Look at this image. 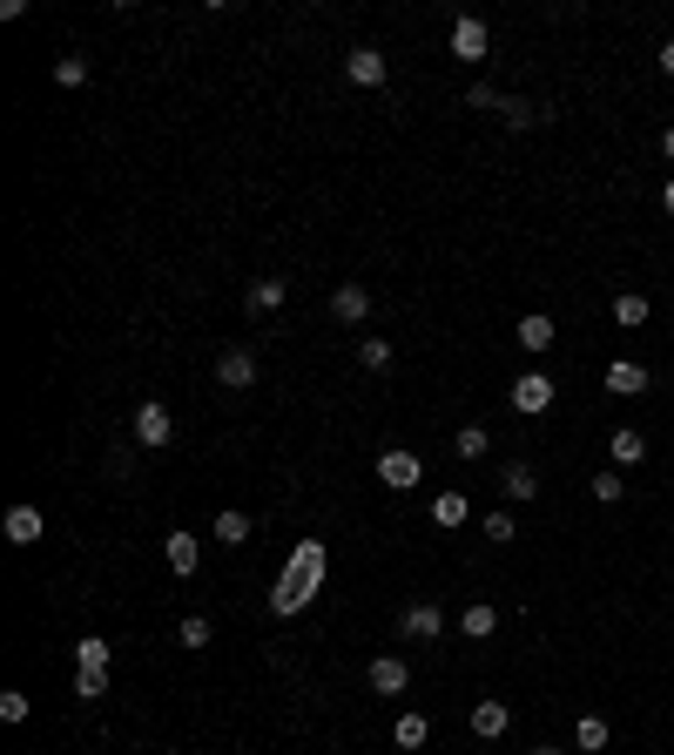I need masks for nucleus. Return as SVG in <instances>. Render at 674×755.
I'll list each match as a JSON object with an SVG mask.
<instances>
[{
	"label": "nucleus",
	"instance_id": "obj_29",
	"mask_svg": "<svg viewBox=\"0 0 674 755\" xmlns=\"http://www.w3.org/2000/svg\"><path fill=\"white\" fill-rule=\"evenodd\" d=\"M479 527H486V540H492V547H506V540H520V520H513V513H486Z\"/></svg>",
	"mask_w": 674,
	"mask_h": 755
},
{
	"label": "nucleus",
	"instance_id": "obj_18",
	"mask_svg": "<svg viewBox=\"0 0 674 755\" xmlns=\"http://www.w3.org/2000/svg\"><path fill=\"white\" fill-rule=\"evenodd\" d=\"M162 553H168V567H176V573H196V567H203V540H196L190 527L168 533V547H162Z\"/></svg>",
	"mask_w": 674,
	"mask_h": 755
},
{
	"label": "nucleus",
	"instance_id": "obj_34",
	"mask_svg": "<svg viewBox=\"0 0 674 755\" xmlns=\"http://www.w3.org/2000/svg\"><path fill=\"white\" fill-rule=\"evenodd\" d=\"M74 695H81V702H102V695H109V675H74Z\"/></svg>",
	"mask_w": 674,
	"mask_h": 755
},
{
	"label": "nucleus",
	"instance_id": "obj_8",
	"mask_svg": "<svg viewBox=\"0 0 674 755\" xmlns=\"http://www.w3.org/2000/svg\"><path fill=\"white\" fill-rule=\"evenodd\" d=\"M641 459H647V432L614 426V432H607V466H614V472H627V466H641Z\"/></svg>",
	"mask_w": 674,
	"mask_h": 755
},
{
	"label": "nucleus",
	"instance_id": "obj_11",
	"mask_svg": "<svg viewBox=\"0 0 674 755\" xmlns=\"http://www.w3.org/2000/svg\"><path fill=\"white\" fill-rule=\"evenodd\" d=\"M330 317H337V324H365V317H371V290H365V284H337V290H330Z\"/></svg>",
	"mask_w": 674,
	"mask_h": 755
},
{
	"label": "nucleus",
	"instance_id": "obj_36",
	"mask_svg": "<svg viewBox=\"0 0 674 755\" xmlns=\"http://www.w3.org/2000/svg\"><path fill=\"white\" fill-rule=\"evenodd\" d=\"M654 68H661V74H667V81H674V34H667V41H661V48H654Z\"/></svg>",
	"mask_w": 674,
	"mask_h": 755
},
{
	"label": "nucleus",
	"instance_id": "obj_24",
	"mask_svg": "<svg viewBox=\"0 0 674 755\" xmlns=\"http://www.w3.org/2000/svg\"><path fill=\"white\" fill-rule=\"evenodd\" d=\"M391 742H398V748H426V742H432V722L411 708V715H398V722H391Z\"/></svg>",
	"mask_w": 674,
	"mask_h": 755
},
{
	"label": "nucleus",
	"instance_id": "obj_4",
	"mask_svg": "<svg viewBox=\"0 0 674 755\" xmlns=\"http://www.w3.org/2000/svg\"><path fill=\"white\" fill-rule=\"evenodd\" d=\"M418 479H426V459H418V452H405V446H391V452L378 459V486H391V492H411Z\"/></svg>",
	"mask_w": 674,
	"mask_h": 755
},
{
	"label": "nucleus",
	"instance_id": "obj_39",
	"mask_svg": "<svg viewBox=\"0 0 674 755\" xmlns=\"http://www.w3.org/2000/svg\"><path fill=\"white\" fill-rule=\"evenodd\" d=\"M533 755H566V748H553V742H540V748H533Z\"/></svg>",
	"mask_w": 674,
	"mask_h": 755
},
{
	"label": "nucleus",
	"instance_id": "obj_16",
	"mask_svg": "<svg viewBox=\"0 0 674 755\" xmlns=\"http://www.w3.org/2000/svg\"><path fill=\"white\" fill-rule=\"evenodd\" d=\"M607 742H614V722H607V715H580V722H573V748H580V755H601Z\"/></svg>",
	"mask_w": 674,
	"mask_h": 755
},
{
	"label": "nucleus",
	"instance_id": "obj_14",
	"mask_svg": "<svg viewBox=\"0 0 674 755\" xmlns=\"http://www.w3.org/2000/svg\"><path fill=\"white\" fill-rule=\"evenodd\" d=\"M506 728H513V708H506V702H472V735L479 742H499Z\"/></svg>",
	"mask_w": 674,
	"mask_h": 755
},
{
	"label": "nucleus",
	"instance_id": "obj_19",
	"mask_svg": "<svg viewBox=\"0 0 674 755\" xmlns=\"http://www.w3.org/2000/svg\"><path fill=\"white\" fill-rule=\"evenodd\" d=\"M0 533H8V547H34L41 540V507H14L0 520Z\"/></svg>",
	"mask_w": 674,
	"mask_h": 755
},
{
	"label": "nucleus",
	"instance_id": "obj_10",
	"mask_svg": "<svg viewBox=\"0 0 674 755\" xmlns=\"http://www.w3.org/2000/svg\"><path fill=\"white\" fill-rule=\"evenodd\" d=\"M499 492L513 499V507H527V499H540V472H533L527 459H513V466H499Z\"/></svg>",
	"mask_w": 674,
	"mask_h": 755
},
{
	"label": "nucleus",
	"instance_id": "obj_6",
	"mask_svg": "<svg viewBox=\"0 0 674 755\" xmlns=\"http://www.w3.org/2000/svg\"><path fill=\"white\" fill-rule=\"evenodd\" d=\"M135 439H142L149 452H162L168 439H176V418H168V405H162V398H149V405L135 411Z\"/></svg>",
	"mask_w": 674,
	"mask_h": 755
},
{
	"label": "nucleus",
	"instance_id": "obj_28",
	"mask_svg": "<svg viewBox=\"0 0 674 755\" xmlns=\"http://www.w3.org/2000/svg\"><path fill=\"white\" fill-rule=\"evenodd\" d=\"M210 533H216L223 547H243V540H249V520H243V513H216V527H210Z\"/></svg>",
	"mask_w": 674,
	"mask_h": 755
},
{
	"label": "nucleus",
	"instance_id": "obj_20",
	"mask_svg": "<svg viewBox=\"0 0 674 755\" xmlns=\"http://www.w3.org/2000/svg\"><path fill=\"white\" fill-rule=\"evenodd\" d=\"M459 634H466V641H492V634H499V608H492V601H472V608L459 614Z\"/></svg>",
	"mask_w": 674,
	"mask_h": 755
},
{
	"label": "nucleus",
	"instance_id": "obj_26",
	"mask_svg": "<svg viewBox=\"0 0 674 755\" xmlns=\"http://www.w3.org/2000/svg\"><path fill=\"white\" fill-rule=\"evenodd\" d=\"M452 452H459V459H486V452H492V432H486V426H466V432H452Z\"/></svg>",
	"mask_w": 674,
	"mask_h": 755
},
{
	"label": "nucleus",
	"instance_id": "obj_33",
	"mask_svg": "<svg viewBox=\"0 0 674 755\" xmlns=\"http://www.w3.org/2000/svg\"><path fill=\"white\" fill-rule=\"evenodd\" d=\"M466 109H506V95L492 89V81H472V89H466Z\"/></svg>",
	"mask_w": 674,
	"mask_h": 755
},
{
	"label": "nucleus",
	"instance_id": "obj_21",
	"mask_svg": "<svg viewBox=\"0 0 674 755\" xmlns=\"http://www.w3.org/2000/svg\"><path fill=\"white\" fill-rule=\"evenodd\" d=\"M466 520H472V499H466V492H439V499H432V527L452 533V527H466Z\"/></svg>",
	"mask_w": 674,
	"mask_h": 755
},
{
	"label": "nucleus",
	"instance_id": "obj_27",
	"mask_svg": "<svg viewBox=\"0 0 674 755\" xmlns=\"http://www.w3.org/2000/svg\"><path fill=\"white\" fill-rule=\"evenodd\" d=\"M54 81H61V89H81V81H89V54H61L54 61Z\"/></svg>",
	"mask_w": 674,
	"mask_h": 755
},
{
	"label": "nucleus",
	"instance_id": "obj_2",
	"mask_svg": "<svg viewBox=\"0 0 674 755\" xmlns=\"http://www.w3.org/2000/svg\"><path fill=\"white\" fill-rule=\"evenodd\" d=\"M553 398H560V378H553V371H520V378H513V391H506V405H513L520 418L553 411Z\"/></svg>",
	"mask_w": 674,
	"mask_h": 755
},
{
	"label": "nucleus",
	"instance_id": "obj_25",
	"mask_svg": "<svg viewBox=\"0 0 674 755\" xmlns=\"http://www.w3.org/2000/svg\"><path fill=\"white\" fill-rule=\"evenodd\" d=\"M586 492H594V499H601V507H621V499H627V479H621L614 466H601L594 479H586Z\"/></svg>",
	"mask_w": 674,
	"mask_h": 755
},
{
	"label": "nucleus",
	"instance_id": "obj_22",
	"mask_svg": "<svg viewBox=\"0 0 674 755\" xmlns=\"http://www.w3.org/2000/svg\"><path fill=\"white\" fill-rule=\"evenodd\" d=\"M607 310H614V324H621V330H641V324H647V317H654V304H647V297H641V290H621V297H614V304H607Z\"/></svg>",
	"mask_w": 674,
	"mask_h": 755
},
{
	"label": "nucleus",
	"instance_id": "obj_1",
	"mask_svg": "<svg viewBox=\"0 0 674 755\" xmlns=\"http://www.w3.org/2000/svg\"><path fill=\"white\" fill-rule=\"evenodd\" d=\"M324 567H330V553H324V540H297V553H290V567H284V580H277V594H270V608L277 614H297L317 586H324Z\"/></svg>",
	"mask_w": 674,
	"mask_h": 755
},
{
	"label": "nucleus",
	"instance_id": "obj_3",
	"mask_svg": "<svg viewBox=\"0 0 674 755\" xmlns=\"http://www.w3.org/2000/svg\"><path fill=\"white\" fill-rule=\"evenodd\" d=\"M452 54H459L466 68H479V61L492 54V28H486L479 14H459V21H452Z\"/></svg>",
	"mask_w": 674,
	"mask_h": 755
},
{
	"label": "nucleus",
	"instance_id": "obj_23",
	"mask_svg": "<svg viewBox=\"0 0 674 755\" xmlns=\"http://www.w3.org/2000/svg\"><path fill=\"white\" fill-rule=\"evenodd\" d=\"M284 277H257V284H249V317H270V310H284Z\"/></svg>",
	"mask_w": 674,
	"mask_h": 755
},
{
	"label": "nucleus",
	"instance_id": "obj_17",
	"mask_svg": "<svg viewBox=\"0 0 674 755\" xmlns=\"http://www.w3.org/2000/svg\"><path fill=\"white\" fill-rule=\"evenodd\" d=\"M109 654H115V647H109L102 634H81V641H74V675H109Z\"/></svg>",
	"mask_w": 674,
	"mask_h": 755
},
{
	"label": "nucleus",
	"instance_id": "obj_38",
	"mask_svg": "<svg viewBox=\"0 0 674 755\" xmlns=\"http://www.w3.org/2000/svg\"><path fill=\"white\" fill-rule=\"evenodd\" d=\"M661 210H667V216H674V183H667V190H661Z\"/></svg>",
	"mask_w": 674,
	"mask_h": 755
},
{
	"label": "nucleus",
	"instance_id": "obj_15",
	"mask_svg": "<svg viewBox=\"0 0 674 755\" xmlns=\"http://www.w3.org/2000/svg\"><path fill=\"white\" fill-rule=\"evenodd\" d=\"M405 634H411V641H439V634H446V608H432V601L405 608Z\"/></svg>",
	"mask_w": 674,
	"mask_h": 755
},
{
	"label": "nucleus",
	"instance_id": "obj_30",
	"mask_svg": "<svg viewBox=\"0 0 674 755\" xmlns=\"http://www.w3.org/2000/svg\"><path fill=\"white\" fill-rule=\"evenodd\" d=\"M358 365H365V371H385V365H391V345H385V338H365V345H358Z\"/></svg>",
	"mask_w": 674,
	"mask_h": 755
},
{
	"label": "nucleus",
	"instance_id": "obj_13",
	"mask_svg": "<svg viewBox=\"0 0 674 755\" xmlns=\"http://www.w3.org/2000/svg\"><path fill=\"white\" fill-rule=\"evenodd\" d=\"M513 338H520L527 351H553V338H560V324H553L547 310H527V317L513 324Z\"/></svg>",
	"mask_w": 674,
	"mask_h": 755
},
{
	"label": "nucleus",
	"instance_id": "obj_32",
	"mask_svg": "<svg viewBox=\"0 0 674 755\" xmlns=\"http://www.w3.org/2000/svg\"><path fill=\"white\" fill-rule=\"evenodd\" d=\"M34 715V702L21 695V688H8V695H0V722H28Z\"/></svg>",
	"mask_w": 674,
	"mask_h": 755
},
{
	"label": "nucleus",
	"instance_id": "obj_37",
	"mask_svg": "<svg viewBox=\"0 0 674 755\" xmlns=\"http://www.w3.org/2000/svg\"><path fill=\"white\" fill-rule=\"evenodd\" d=\"M661 155H667V162H674V122H667V129H661Z\"/></svg>",
	"mask_w": 674,
	"mask_h": 755
},
{
	"label": "nucleus",
	"instance_id": "obj_5",
	"mask_svg": "<svg viewBox=\"0 0 674 755\" xmlns=\"http://www.w3.org/2000/svg\"><path fill=\"white\" fill-rule=\"evenodd\" d=\"M365 688H371V695H385V702H391V695H405V688H411L405 654H378V661L365 667Z\"/></svg>",
	"mask_w": 674,
	"mask_h": 755
},
{
	"label": "nucleus",
	"instance_id": "obj_7",
	"mask_svg": "<svg viewBox=\"0 0 674 755\" xmlns=\"http://www.w3.org/2000/svg\"><path fill=\"white\" fill-rule=\"evenodd\" d=\"M601 385H607L614 398H641V391H647L654 378H647V365H641V358H614V365L601 371Z\"/></svg>",
	"mask_w": 674,
	"mask_h": 755
},
{
	"label": "nucleus",
	"instance_id": "obj_12",
	"mask_svg": "<svg viewBox=\"0 0 674 755\" xmlns=\"http://www.w3.org/2000/svg\"><path fill=\"white\" fill-rule=\"evenodd\" d=\"M216 385H229V391H243V385H257V358H249L243 345H229V351L216 358Z\"/></svg>",
	"mask_w": 674,
	"mask_h": 755
},
{
	"label": "nucleus",
	"instance_id": "obj_31",
	"mask_svg": "<svg viewBox=\"0 0 674 755\" xmlns=\"http://www.w3.org/2000/svg\"><path fill=\"white\" fill-rule=\"evenodd\" d=\"M499 115L513 122V129H533V122H540V109H533V102H520V95H506V109H499Z\"/></svg>",
	"mask_w": 674,
	"mask_h": 755
},
{
	"label": "nucleus",
	"instance_id": "obj_9",
	"mask_svg": "<svg viewBox=\"0 0 674 755\" xmlns=\"http://www.w3.org/2000/svg\"><path fill=\"white\" fill-rule=\"evenodd\" d=\"M345 74L358 81V89H385V74H391V61H385L378 48H351V54H345Z\"/></svg>",
	"mask_w": 674,
	"mask_h": 755
},
{
	"label": "nucleus",
	"instance_id": "obj_35",
	"mask_svg": "<svg viewBox=\"0 0 674 755\" xmlns=\"http://www.w3.org/2000/svg\"><path fill=\"white\" fill-rule=\"evenodd\" d=\"M183 647H210V621H203V614L183 621Z\"/></svg>",
	"mask_w": 674,
	"mask_h": 755
}]
</instances>
